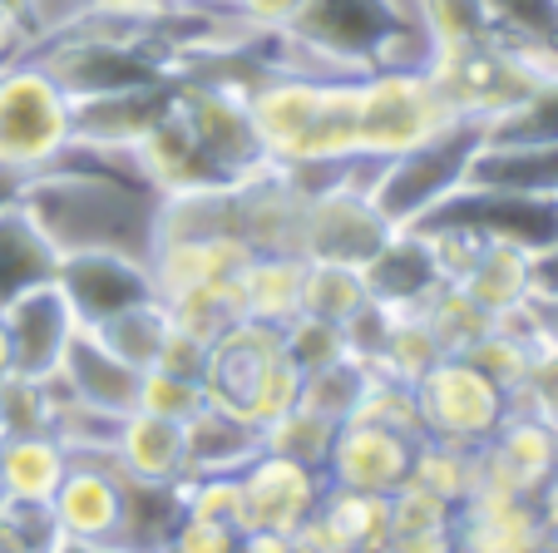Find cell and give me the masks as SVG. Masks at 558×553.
<instances>
[{
    "instance_id": "cell-1",
    "label": "cell",
    "mask_w": 558,
    "mask_h": 553,
    "mask_svg": "<svg viewBox=\"0 0 558 553\" xmlns=\"http://www.w3.org/2000/svg\"><path fill=\"white\" fill-rule=\"evenodd\" d=\"M361 80V74H356ZM356 80L302 70H263L247 84V115L272 168H351L356 148Z\"/></svg>"
},
{
    "instance_id": "cell-2",
    "label": "cell",
    "mask_w": 558,
    "mask_h": 553,
    "mask_svg": "<svg viewBox=\"0 0 558 553\" xmlns=\"http://www.w3.org/2000/svg\"><path fill=\"white\" fill-rule=\"evenodd\" d=\"M485 139L489 129L480 119H450V124L435 129L415 148L371 164L366 193L376 203V213L390 228H415L425 213H435L450 193H460L470 183V164L485 148Z\"/></svg>"
},
{
    "instance_id": "cell-3",
    "label": "cell",
    "mask_w": 558,
    "mask_h": 553,
    "mask_svg": "<svg viewBox=\"0 0 558 553\" xmlns=\"http://www.w3.org/2000/svg\"><path fill=\"white\" fill-rule=\"evenodd\" d=\"M213 406L243 416L247 425L263 430L287 406L302 396V371L292 365L282 346V332L263 322H232L222 336H213L208 351V376H203Z\"/></svg>"
},
{
    "instance_id": "cell-4",
    "label": "cell",
    "mask_w": 558,
    "mask_h": 553,
    "mask_svg": "<svg viewBox=\"0 0 558 553\" xmlns=\"http://www.w3.org/2000/svg\"><path fill=\"white\" fill-rule=\"evenodd\" d=\"M74 148V99L31 55L0 64V164L45 173Z\"/></svg>"
},
{
    "instance_id": "cell-5",
    "label": "cell",
    "mask_w": 558,
    "mask_h": 553,
    "mask_svg": "<svg viewBox=\"0 0 558 553\" xmlns=\"http://www.w3.org/2000/svg\"><path fill=\"white\" fill-rule=\"evenodd\" d=\"M425 74L435 80V89H440L454 119H480L485 129L514 115L534 89L548 84V74L538 64H529L524 55L509 50L495 35L474 45H454V50H435Z\"/></svg>"
},
{
    "instance_id": "cell-6",
    "label": "cell",
    "mask_w": 558,
    "mask_h": 553,
    "mask_svg": "<svg viewBox=\"0 0 558 553\" xmlns=\"http://www.w3.org/2000/svg\"><path fill=\"white\" fill-rule=\"evenodd\" d=\"M450 105L440 99L435 80L425 70H376L356 80V148L361 164H380L435 129L450 124Z\"/></svg>"
},
{
    "instance_id": "cell-7",
    "label": "cell",
    "mask_w": 558,
    "mask_h": 553,
    "mask_svg": "<svg viewBox=\"0 0 558 553\" xmlns=\"http://www.w3.org/2000/svg\"><path fill=\"white\" fill-rule=\"evenodd\" d=\"M415 406H421V440L454 449H485L489 435L505 425L509 390L470 356H445L435 371L415 381Z\"/></svg>"
},
{
    "instance_id": "cell-8",
    "label": "cell",
    "mask_w": 558,
    "mask_h": 553,
    "mask_svg": "<svg viewBox=\"0 0 558 553\" xmlns=\"http://www.w3.org/2000/svg\"><path fill=\"white\" fill-rule=\"evenodd\" d=\"M173 109L183 115V124L193 129L198 148L208 154V164L218 168L228 183L263 173L267 154L263 139L247 115V89L228 80H173Z\"/></svg>"
},
{
    "instance_id": "cell-9",
    "label": "cell",
    "mask_w": 558,
    "mask_h": 553,
    "mask_svg": "<svg viewBox=\"0 0 558 553\" xmlns=\"http://www.w3.org/2000/svg\"><path fill=\"white\" fill-rule=\"evenodd\" d=\"M415 228H454L480 242H499V248H519L538 257V252L558 248V199H529V193L464 183L435 213H425Z\"/></svg>"
},
{
    "instance_id": "cell-10",
    "label": "cell",
    "mask_w": 558,
    "mask_h": 553,
    "mask_svg": "<svg viewBox=\"0 0 558 553\" xmlns=\"http://www.w3.org/2000/svg\"><path fill=\"white\" fill-rule=\"evenodd\" d=\"M54 287L64 292L74 322L85 326V332H95L99 322L129 312V306L158 302V287H154V272H148L144 252L105 248V242H95V248H64L60 267H54Z\"/></svg>"
},
{
    "instance_id": "cell-11",
    "label": "cell",
    "mask_w": 558,
    "mask_h": 553,
    "mask_svg": "<svg viewBox=\"0 0 558 553\" xmlns=\"http://www.w3.org/2000/svg\"><path fill=\"white\" fill-rule=\"evenodd\" d=\"M366 168L371 164H356L341 183L331 189H316L306 199V218H302V252L306 262H347V267H366L371 252L390 238V223L376 213L366 193Z\"/></svg>"
},
{
    "instance_id": "cell-12",
    "label": "cell",
    "mask_w": 558,
    "mask_h": 553,
    "mask_svg": "<svg viewBox=\"0 0 558 553\" xmlns=\"http://www.w3.org/2000/svg\"><path fill=\"white\" fill-rule=\"evenodd\" d=\"M415 449H421L415 435L371 425V420H341L327 455V484L361 490V494H386L390 500L396 490L411 484Z\"/></svg>"
},
{
    "instance_id": "cell-13",
    "label": "cell",
    "mask_w": 558,
    "mask_h": 553,
    "mask_svg": "<svg viewBox=\"0 0 558 553\" xmlns=\"http://www.w3.org/2000/svg\"><path fill=\"white\" fill-rule=\"evenodd\" d=\"M322 494H327V474L322 470H306L296 459L263 449L243 470V533L263 529L296 539L312 524V514L322 509Z\"/></svg>"
},
{
    "instance_id": "cell-14",
    "label": "cell",
    "mask_w": 558,
    "mask_h": 553,
    "mask_svg": "<svg viewBox=\"0 0 558 553\" xmlns=\"http://www.w3.org/2000/svg\"><path fill=\"white\" fill-rule=\"evenodd\" d=\"M50 514L64 539L114 549L119 524H124V474H119L114 455H70V470L54 490Z\"/></svg>"
},
{
    "instance_id": "cell-15",
    "label": "cell",
    "mask_w": 558,
    "mask_h": 553,
    "mask_svg": "<svg viewBox=\"0 0 558 553\" xmlns=\"http://www.w3.org/2000/svg\"><path fill=\"white\" fill-rule=\"evenodd\" d=\"M558 474V425L529 410H509L505 425L480 449V484L534 500Z\"/></svg>"
},
{
    "instance_id": "cell-16",
    "label": "cell",
    "mask_w": 558,
    "mask_h": 553,
    "mask_svg": "<svg viewBox=\"0 0 558 553\" xmlns=\"http://www.w3.org/2000/svg\"><path fill=\"white\" fill-rule=\"evenodd\" d=\"M0 316H5V332H11L15 376L50 381L54 371H60L64 351H70L74 332H80L64 292L54 282H40V287H31V292H21L15 302L0 306Z\"/></svg>"
},
{
    "instance_id": "cell-17",
    "label": "cell",
    "mask_w": 558,
    "mask_h": 553,
    "mask_svg": "<svg viewBox=\"0 0 558 553\" xmlns=\"http://www.w3.org/2000/svg\"><path fill=\"white\" fill-rule=\"evenodd\" d=\"M548 533L529 494H505L474 484L454 509V553H544Z\"/></svg>"
},
{
    "instance_id": "cell-18",
    "label": "cell",
    "mask_w": 558,
    "mask_h": 553,
    "mask_svg": "<svg viewBox=\"0 0 558 553\" xmlns=\"http://www.w3.org/2000/svg\"><path fill=\"white\" fill-rule=\"evenodd\" d=\"M173 80L138 84V89H114V95L74 99V144L95 154H134V144L169 115Z\"/></svg>"
},
{
    "instance_id": "cell-19",
    "label": "cell",
    "mask_w": 558,
    "mask_h": 553,
    "mask_svg": "<svg viewBox=\"0 0 558 553\" xmlns=\"http://www.w3.org/2000/svg\"><path fill=\"white\" fill-rule=\"evenodd\" d=\"M366 277V297L390 312H421L435 292L445 287L440 277V262H435L430 242L421 238L415 228H396L376 252L371 262L361 267Z\"/></svg>"
},
{
    "instance_id": "cell-20",
    "label": "cell",
    "mask_w": 558,
    "mask_h": 553,
    "mask_svg": "<svg viewBox=\"0 0 558 553\" xmlns=\"http://www.w3.org/2000/svg\"><path fill=\"white\" fill-rule=\"evenodd\" d=\"M54 376H60V386L70 390L74 400H85V406L105 410V416H129V410L138 406V381H144V371L119 361L95 332L80 326Z\"/></svg>"
},
{
    "instance_id": "cell-21",
    "label": "cell",
    "mask_w": 558,
    "mask_h": 553,
    "mask_svg": "<svg viewBox=\"0 0 558 553\" xmlns=\"http://www.w3.org/2000/svg\"><path fill=\"white\" fill-rule=\"evenodd\" d=\"M114 465L134 480L148 484H183L189 480V440H183L179 420L148 416V410H129L119 416L114 445H109Z\"/></svg>"
},
{
    "instance_id": "cell-22",
    "label": "cell",
    "mask_w": 558,
    "mask_h": 553,
    "mask_svg": "<svg viewBox=\"0 0 558 553\" xmlns=\"http://www.w3.org/2000/svg\"><path fill=\"white\" fill-rule=\"evenodd\" d=\"M470 183L480 189L558 199V134L544 139H485L470 164Z\"/></svg>"
},
{
    "instance_id": "cell-23",
    "label": "cell",
    "mask_w": 558,
    "mask_h": 553,
    "mask_svg": "<svg viewBox=\"0 0 558 553\" xmlns=\"http://www.w3.org/2000/svg\"><path fill=\"white\" fill-rule=\"evenodd\" d=\"M183 440H189V480L193 474H238L263 455V430L213 400L193 420H183Z\"/></svg>"
},
{
    "instance_id": "cell-24",
    "label": "cell",
    "mask_w": 558,
    "mask_h": 553,
    "mask_svg": "<svg viewBox=\"0 0 558 553\" xmlns=\"http://www.w3.org/2000/svg\"><path fill=\"white\" fill-rule=\"evenodd\" d=\"M70 470V445L50 430L0 435V490L11 504H50Z\"/></svg>"
},
{
    "instance_id": "cell-25",
    "label": "cell",
    "mask_w": 558,
    "mask_h": 553,
    "mask_svg": "<svg viewBox=\"0 0 558 553\" xmlns=\"http://www.w3.org/2000/svg\"><path fill=\"white\" fill-rule=\"evenodd\" d=\"M302 277H306V257H296V252H253L243 277H238L243 316L282 332L287 322L302 316Z\"/></svg>"
},
{
    "instance_id": "cell-26",
    "label": "cell",
    "mask_w": 558,
    "mask_h": 553,
    "mask_svg": "<svg viewBox=\"0 0 558 553\" xmlns=\"http://www.w3.org/2000/svg\"><path fill=\"white\" fill-rule=\"evenodd\" d=\"M54 267H60V248L40 228L35 213L31 208L0 213V306L40 282H54Z\"/></svg>"
},
{
    "instance_id": "cell-27",
    "label": "cell",
    "mask_w": 558,
    "mask_h": 553,
    "mask_svg": "<svg viewBox=\"0 0 558 553\" xmlns=\"http://www.w3.org/2000/svg\"><path fill=\"white\" fill-rule=\"evenodd\" d=\"M454 287H460L480 312L505 316V312H514V306H524L529 297H534V257L519 252V248L480 242L474 262L464 267V277Z\"/></svg>"
},
{
    "instance_id": "cell-28",
    "label": "cell",
    "mask_w": 558,
    "mask_h": 553,
    "mask_svg": "<svg viewBox=\"0 0 558 553\" xmlns=\"http://www.w3.org/2000/svg\"><path fill=\"white\" fill-rule=\"evenodd\" d=\"M312 529L331 539L341 553H380L390 539V500L386 494H361L327 484L322 509L312 514Z\"/></svg>"
},
{
    "instance_id": "cell-29",
    "label": "cell",
    "mask_w": 558,
    "mask_h": 553,
    "mask_svg": "<svg viewBox=\"0 0 558 553\" xmlns=\"http://www.w3.org/2000/svg\"><path fill=\"white\" fill-rule=\"evenodd\" d=\"M124 474V470H119ZM183 519V490L179 484H148L124 474V524H119L114 549L124 553H163Z\"/></svg>"
},
{
    "instance_id": "cell-30",
    "label": "cell",
    "mask_w": 558,
    "mask_h": 553,
    "mask_svg": "<svg viewBox=\"0 0 558 553\" xmlns=\"http://www.w3.org/2000/svg\"><path fill=\"white\" fill-rule=\"evenodd\" d=\"M331 440H337V420L316 416L312 406H287L277 420L263 425V449L267 455H282V459H296L306 470H322L327 474V455H331Z\"/></svg>"
},
{
    "instance_id": "cell-31",
    "label": "cell",
    "mask_w": 558,
    "mask_h": 553,
    "mask_svg": "<svg viewBox=\"0 0 558 553\" xmlns=\"http://www.w3.org/2000/svg\"><path fill=\"white\" fill-rule=\"evenodd\" d=\"M445 356H450V351L440 346L435 326L425 322L421 312H401L396 322H390V336H386V346H380V356H376V365H371V371L415 386V381H421L425 371H435Z\"/></svg>"
},
{
    "instance_id": "cell-32",
    "label": "cell",
    "mask_w": 558,
    "mask_h": 553,
    "mask_svg": "<svg viewBox=\"0 0 558 553\" xmlns=\"http://www.w3.org/2000/svg\"><path fill=\"white\" fill-rule=\"evenodd\" d=\"M361 306H366V277H361V267H347V262H306V277H302L306 316L347 326Z\"/></svg>"
},
{
    "instance_id": "cell-33",
    "label": "cell",
    "mask_w": 558,
    "mask_h": 553,
    "mask_svg": "<svg viewBox=\"0 0 558 553\" xmlns=\"http://www.w3.org/2000/svg\"><path fill=\"white\" fill-rule=\"evenodd\" d=\"M411 484H421L425 494H435V500H445L450 509H460L474 494V484H480V449H454V445L421 440Z\"/></svg>"
},
{
    "instance_id": "cell-34",
    "label": "cell",
    "mask_w": 558,
    "mask_h": 553,
    "mask_svg": "<svg viewBox=\"0 0 558 553\" xmlns=\"http://www.w3.org/2000/svg\"><path fill=\"white\" fill-rule=\"evenodd\" d=\"M95 336L119 356V361H129L134 371H148V365L158 361V346H163V336H169V306H163V302L129 306V312L99 322Z\"/></svg>"
},
{
    "instance_id": "cell-35",
    "label": "cell",
    "mask_w": 558,
    "mask_h": 553,
    "mask_svg": "<svg viewBox=\"0 0 558 553\" xmlns=\"http://www.w3.org/2000/svg\"><path fill=\"white\" fill-rule=\"evenodd\" d=\"M54 376L35 381V376H5L0 381V435H54Z\"/></svg>"
},
{
    "instance_id": "cell-36",
    "label": "cell",
    "mask_w": 558,
    "mask_h": 553,
    "mask_svg": "<svg viewBox=\"0 0 558 553\" xmlns=\"http://www.w3.org/2000/svg\"><path fill=\"white\" fill-rule=\"evenodd\" d=\"M366 365L351 361V356H341V361L322 365V371H312V376H302V406H312L316 416H327V420H351V410H356L361 390H366Z\"/></svg>"
},
{
    "instance_id": "cell-37",
    "label": "cell",
    "mask_w": 558,
    "mask_h": 553,
    "mask_svg": "<svg viewBox=\"0 0 558 553\" xmlns=\"http://www.w3.org/2000/svg\"><path fill=\"white\" fill-rule=\"evenodd\" d=\"M421 316L435 326V336H440V346H445V351H450V356L470 351V346L480 341V336H485L489 326H495V316H489V312H480V306H474L470 297H464L454 282H445L440 292H435L430 302L421 306Z\"/></svg>"
},
{
    "instance_id": "cell-38",
    "label": "cell",
    "mask_w": 558,
    "mask_h": 553,
    "mask_svg": "<svg viewBox=\"0 0 558 553\" xmlns=\"http://www.w3.org/2000/svg\"><path fill=\"white\" fill-rule=\"evenodd\" d=\"M351 420H371V425H386V430H401V435L421 440V406H415V386L371 371L366 390H361L356 410H351Z\"/></svg>"
},
{
    "instance_id": "cell-39",
    "label": "cell",
    "mask_w": 558,
    "mask_h": 553,
    "mask_svg": "<svg viewBox=\"0 0 558 553\" xmlns=\"http://www.w3.org/2000/svg\"><path fill=\"white\" fill-rule=\"evenodd\" d=\"M183 490V514L208 524H228L243 533V470L238 474H193L179 484Z\"/></svg>"
},
{
    "instance_id": "cell-40",
    "label": "cell",
    "mask_w": 558,
    "mask_h": 553,
    "mask_svg": "<svg viewBox=\"0 0 558 553\" xmlns=\"http://www.w3.org/2000/svg\"><path fill=\"white\" fill-rule=\"evenodd\" d=\"M282 346H287V356H292V365L302 371V376H312V371H322V365H331V361L347 356V336H341V326L322 322V316H306V312L282 326Z\"/></svg>"
},
{
    "instance_id": "cell-41",
    "label": "cell",
    "mask_w": 558,
    "mask_h": 553,
    "mask_svg": "<svg viewBox=\"0 0 558 553\" xmlns=\"http://www.w3.org/2000/svg\"><path fill=\"white\" fill-rule=\"evenodd\" d=\"M208 406V390L203 381H189V376H169V371H144L138 381V406L134 410H148V416H163V420H193L198 410Z\"/></svg>"
},
{
    "instance_id": "cell-42",
    "label": "cell",
    "mask_w": 558,
    "mask_h": 553,
    "mask_svg": "<svg viewBox=\"0 0 558 553\" xmlns=\"http://www.w3.org/2000/svg\"><path fill=\"white\" fill-rule=\"evenodd\" d=\"M60 539L50 504H5L0 514V553H54Z\"/></svg>"
},
{
    "instance_id": "cell-43",
    "label": "cell",
    "mask_w": 558,
    "mask_h": 553,
    "mask_svg": "<svg viewBox=\"0 0 558 553\" xmlns=\"http://www.w3.org/2000/svg\"><path fill=\"white\" fill-rule=\"evenodd\" d=\"M509 406L529 410V416H544V420L558 416V351L534 346V356H529L519 386L509 390Z\"/></svg>"
},
{
    "instance_id": "cell-44",
    "label": "cell",
    "mask_w": 558,
    "mask_h": 553,
    "mask_svg": "<svg viewBox=\"0 0 558 553\" xmlns=\"http://www.w3.org/2000/svg\"><path fill=\"white\" fill-rule=\"evenodd\" d=\"M544 134H558V80L534 89L514 115L489 124V139H544Z\"/></svg>"
},
{
    "instance_id": "cell-45",
    "label": "cell",
    "mask_w": 558,
    "mask_h": 553,
    "mask_svg": "<svg viewBox=\"0 0 558 553\" xmlns=\"http://www.w3.org/2000/svg\"><path fill=\"white\" fill-rule=\"evenodd\" d=\"M208 351L213 341H203V336L183 332V326L169 322V336H163V346H158V371H169V376H189V381H203L208 376ZM148 365V371H154Z\"/></svg>"
},
{
    "instance_id": "cell-46",
    "label": "cell",
    "mask_w": 558,
    "mask_h": 553,
    "mask_svg": "<svg viewBox=\"0 0 558 553\" xmlns=\"http://www.w3.org/2000/svg\"><path fill=\"white\" fill-rule=\"evenodd\" d=\"M232 543H238V529L208 524V519H189V514H183L173 539L163 543V553H232Z\"/></svg>"
},
{
    "instance_id": "cell-47",
    "label": "cell",
    "mask_w": 558,
    "mask_h": 553,
    "mask_svg": "<svg viewBox=\"0 0 558 553\" xmlns=\"http://www.w3.org/2000/svg\"><path fill=\"white\" fill-rule=\"evenodd\" d=\"M302 5L306 0H222V11L238 15V21L253 25V31H287Z\"/></svg>"
},
{
    "instance_id": "cell-48",
    "label": "cell",
    "mask_w": 558,
    "mask_h": 553,
    "mask_svg": "<svg viewBox=\"0 0 558 553\" xmlns=\"http://www.w3.org/2000/svg\"><path fill=\"white\" fill-rule=\"evenodd\" d=\"M380 553H454V529H435V533H390Z\"/></svg>"
},
{
    "instance_id": "cell-49",
    "label": "cell",
    "mask_w": 558,
    "mask_h": 553,
    "mask_svg": "<svg viewBox=\"0 0 558 553\" xmlns=\"http://www.w3.org/2000/svg\"><path fill=\"white\" fill-rule=\"evenodd\" d=\"M529 326H534V341L558 351V297H529Z\"/></svg>"
},
{
    "instance_id": "cell-50",
    "label": "cell",
    "mask_w": 558,
    "mask_h": 553,
    "mask_svg": "<svg viewBox=\"0 0 558 553\" xmlns=\"http://www.w3.org/2000/svg\"><path fill=\"white\" fill-rule=\"evenodd\" d=\"M0 15H5V21H15L35 40V35L50 25V0H0Z\"/></svg>"
},
{
    "instance_id": "cell-51",
    "label": "cell",
    "mask_w": 558,
    "mask_h": 553,
    "mask_svg": "<svg viewBox=\"0 0 558 553\" xmlns=\"http://www.w3.org/2000/svg\"><path fill=\"white\" fill-rule=\"evenodd\" d=\"M35 178H40V173H25V168H11V164H0V213H11V208H25V203H31V189H35Z\"/></svg>"
},
{
    "instance_id": "cell-52",
    "label": "cell",
    "mask_w": 558,
    "mask_h": 553,
    "mask_svg": "<svg viewBox=\"0 0 558 553\" xmlns=\"http://www.w3.org/2000/svg\"><path fill=\"white\" fill-rule=\"evenodd\" d=\"M232 553H292V539H282V533H263V529H247V533H238Z\"/></svg>"
},
{
    "instance_id": "cell-53",
    "label": "cell",
    "mask_w": 558,
    "mask_h": 553,
    "mask_svg": "<svg viewBox=\"0 0 558 553\" xmlns=\"http://www.w3.org/2000/svg\"><path fill=\"white\" fill-rule=\"evenodd\" d=\"M534 292L538 297H558V248L538 252L534 257Z\"/></svg>"
},
{
    "instance_id": "cell-54",
    "label": "cell",
    "mask_w": 558,
    "mask_h": 553,
    "mask_svg": "<svg viewBox=\"0 0 558 553\" xmlns=\"http://www.w3.org/2000/svg\"><path fill=\"white\" fill-rule=\"evenodd\" d=\"M25 45H31V35H25L15 21H5V15H0V64L15 60V55H21Z\"/></svg>"
},
{
    "instance_id": "cell-55",
    "label": "cell",
    "mask_w": 558,
    "mask_h": 553,
    "mask_svg": "<svg viewBox=\"0 0 558 553\" xmlns=\"http://www.w3.org/2000/svg\"><path fill=\"white\" fill-rule=\"evenodd\" d=\"M292 553H341V549H337L331 539H322V533H316L312 524H306V529L292 539Z\"/></svg>"
},
{
    "instance_id": "cell-56",
    "label": "cell",
    "mask_w": 558,
    "mask_h": 553,
    "mask_svg": "<svg viewBox=\"0 0 558 553\" xmlns=\"http://www.w3.org/2000/svg\"><path fill=\"white\" fill-rule=\"evenodd\" d=\"M15 376V356H11V332H5V316H0V381Z\"/></svg>"
},
{
    "instance_id": "cell-57",
    "label": "cell",
    "mask_w": 558,
    "mask_h": 553,
    "mask_svg": "<svg viewBox=\"0 0 558 553\" xmlns=\"http://www.w3.org/2000/svg\"><path fill=\"white\" fill-rule=\"evenodd\" d=\"M54 553H124V549H109V543H80V539H60Z\"/></svg>"
},
{
    "instance_id": "cell-58",
    "label": "cell",
    "mask_w": 558,
    "mask_h": 553,
    "mask_svg": "<svg viewBox=\"0 0 558 553\" xmlns=\"http://www.w3.org/2000/svg\"><path fill=\"white\" fill-rule=\"evenodd\" d=\"M173 5H222V0H173Z\"/></svg>"
},
{
    "instance_id": "cell-59",
    "label": "cell",
    "mask_w": 558,
    "mask_h": 553,
    "mask_svg": "<svg viewBox=\"0 0 558 553\" xmlns=\"http://www.w3.org/2000/svg\"><path fill=\"white\" fill-rule=\"evenodd\" d=\"M5 504H11V500H5V490H0V514H5Z\"/></svg>"
},
{
    "instance_id": "cell-60",
    "label": "cell",
    "mask_w": 558,
    "mask_h": 553,
    "mask_svg": "<svg viewBox=\"0 0 558 553\" xmlns=\"http://www.w3.org/2000/svg\"><path fill=\"white\" fill-rule=\"evenodd\" d=\"M554 425H558V416H554Z\"/></svg>"
}]
</instances>
